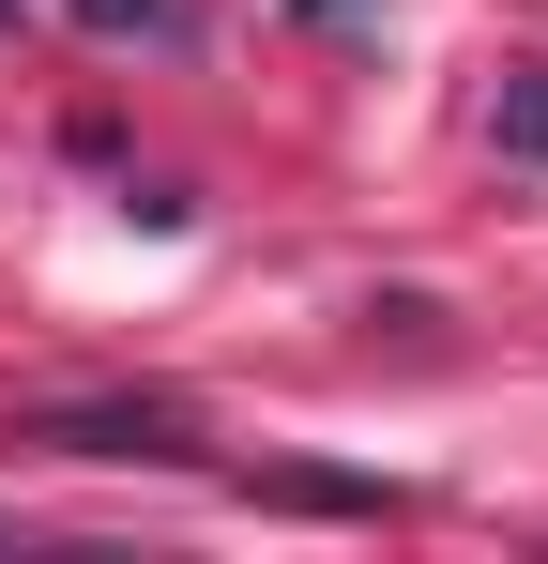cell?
Wrapping results in <instances>:
<instances>
[{"mask_svg":"<svg viewBox=\"0 0 548 564\" xmlns=\"http://www.w3.org/2000/svg\"><path fill=\"white\" fill-rule=\"evenodd\" d=\"M15 443H46V458H198L183 397H46V412H15Z\"/></svg>","mask_w":548,"mask_h":564,"instance_id":"cell-1","label":"cell"},{"mask_svg":"<svg viewBox=\"0 0 548 564\" xmlns=\"http://www.w3.org/2000/svg\"><path fill=\"white\" fill-rule=\"evenodd\" d=\"M487 153H503V169H548V62H503V93H487Z\"/></svg>","mask_w":548,"mask_h":564,"instance_id":"cell-2","label":"cell"},{"mask_svg":"<svg viewBox=\"0 0 548 564\" xmlns=\"http://www.w3.org/2000/svg\"><path fill=\"white\" fill-rule=\"evenodd\" d=\"M62 15H77L91 46H183L198 31V0H62Z\"/></svg>","mask_w":548,"mask_h":564,"instance_id":"cell-3","label":"cell"},{"mask_svg":"<svg viewBox=\"0 0 548 564\" xmlns=\"http://www.w3.org/2000/svg\"><path fill=\"white\" fill-rule=\"evenodd\" d=\"M289 15H305V31H351V15H381V0H289Z\"/></svg>","mask_w":548,"mask_h":564,"instance_id":"cell-4","label":"cell"}]
</instances>
